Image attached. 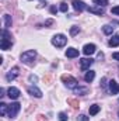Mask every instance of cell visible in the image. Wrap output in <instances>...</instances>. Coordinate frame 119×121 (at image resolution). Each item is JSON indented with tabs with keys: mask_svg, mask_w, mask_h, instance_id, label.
Masks as SVG:
<instances>
[{
	"mask_svg": "<svg viewBox=\"0 0 119 121\" xmlns=\"http://www.w3.org/2000/svg\"><path fill=\"white\" fill-rule=\"evenodd\" d=\"M51 42H52V45H55L56 48H62V47L66 45V42H67V37L63 35V34H56V35L51 39Z\"/></svg>",
	"mask_w": 119,
	"mask_h": 121,
	"instance_id": "cell-1",
	"label": "cell"
},
{
	"mask_svg": "<svg viewBox=\"0 0 119 121\" xmlns=\"http://www.w3.org/2000/svg\"><path fill=\"white\" fill-rule=\"evenodd\" d=\"M62 82H63L69 89H73V90L79 86L77 79H74V78H73V76H70V75H63V76H62Z\"/></svg>",
	"mask_w": 119,
	"mask_h": 121,
	"instance_id": "cell-2",
	"label": "cell"
},
{
	"mask_svg": "<svg viewBox=\"0 0 119 121\" xmlns=\"http://www.w3.org/2000/svg\"><path fill=\"white\" fill-rule=\"evenodd\" d=\"M35 58H36L35 49H30V51H25V52L21 54V60H23L24 63H27V65H31Z\"/></svg>",
	"mask_w": 119,
	"mask_h": 121,
	"instance_id": "cell-3",
	"label": "cell"
},
{
	"mask_svg": "<svg viewBox=\"0 0 119 121\" xmlns=\"http://www.w3.org/2000/svg\"><path fill=\"white\" fill-rule=\"evenodd\" d=\"M21 110V104L20 103H11L10 106H8V111H7V116L10 117V118H16V116L18 114V111Z\"/></svg>",
	"mask_w": 119,
	"mask_h": 121,
	"instance_id": "cell-4",
	"label": "cell"
},
{
	"mask_svg": "<svg viewBox=\"0 0 119 121\" xmlns=\"http://www.w3.org/2000/svg\"><path fill=\"white\" fill-rule=\"evenodd\" d=\"M18 70H20V69H18L17 66H14L13 69H10V70L7 72V75H6V80H7V82H11V80H14V79L18 76V73H20Z\"/></svg>",
	"mask_w": 119,
	"mask_h": 121,
	"instance_id": "cell-5",
	"label": "cell"
},
{
	"mask_svg": "<svg viewBox=\"0 0 119 121\" xmlns=\"http://www.w3.org/2000/svg\"><path fill=\"white\" fill-rule=\"evenodd\" d=\"M20 94H21V93H20V90H18L17 87H13V86H11V87L7 89V96H8L11 100H17V99L20 97Z\"/></svg>",
	"mask_w": 119,
	"mask_h": 121,
	"instance_id": "cell-6",
	"label": "cell"
},
{
	"mask_svg": "<svg viewBox=\"0 0 119 121\" xmlns=\"http://www.w3.org/2000/svg\"><path fill=\"white\" fill-rule=\"evenodd\" d=\"M94 63V59H91V58H83V59H80V69L81 70H87L90 69V66Z\"/></svg>",
	"mask_w": 119,
	"mask_h": 121,
	"instance_id": "cell-7",
	"label": "cell"
},
{
	"mask_svg": "<svg viewBox=\"0 0 119 121\" xmlns=\"http://www.w3.org/2000/svg\"><path fill=\"white\" fill-rule=\"evenodd\" d=\"M95 51H97V47H95L94 44H87V45H84V48H83V54L87 55V56L95 54Z\"/></svg>",
	"mask_w": 119,
	"mask_h": 121,
	"instance_id": "cell-8",
	"label": "cell"
},
{
	"mask_svg": "<svg viewBox=\"0 0 119 121\" xmlns=\"http://www.w3.org/2000/svg\"><path fill=\"white\" fill-rule=\"evenodd\" d=\"M71 4H73L74 10H77L79 13H80V11H83V10H87V6H86V4H84V1H81V0H73V1H71Z\"/></svg>",
	"mask_w": 119,
	"mask_h": 121,
	"instance_id": "cell-9",
	"label": "cell"
},
{
	"mask_svg": "<svg viewBox=\"0 0 119 121\" xmlns=\"http://www.w3.org/2000/svg\"><path fill=\"white\" fill-rule=\"evenodd\" d=\"M87 11L92 13V14H97V16H102V14L105 13L104 7H101V6H92V7H87Z\"/></svg>",
	"mask_w": 119,
	"mask_h": 121,
	"instance_id": "cell-10",
	"label": "cell"
},
{
	"mask_svg": "<svg viewBox=\"0 0 119 121\" xmlns=\"http://www.w3.org/2000/svg\"><path fill=\"white\" fill-rule=\"evenodd\" d=\"M28 93H30L31 96L36 97V99H41V97H42V90L38 89L36 86H30V87H28Z\"/></svg>",
	"mask_w": 119,
	"mask_h": 121,
	"instance_id": "cell-11",
	"label": "cell"
},
{
	"mask_svg": "<svg viewBox=\"0 0 119 121\" xmlns=\"http://www.w3.org/2000/svg\"><path fill=\"white\" fill-rule=\"evenodd\" d=\"M109 91H111V94H118L119 93V85L115 82V80H109Z\"/></svg>",
	"mask_w": 119,
	"mask_h": 121,
	"instance_id": "cell-12",
	"label": "cell"
},
{
	"mask_svg": "<svg viewBox=\"0 0 119 121\" xmlns=\"http://www.w3.org/2000/svg\"><path fill=\"white\" fill-rule=\"evenodd\" d=\"M66 56L67 58H77L79 56V49H76V48H67V51H66Z\"/></svg>",
	"mask_w": 119,
	"mask_h": 121,
	"instance_id": "cell-13",
	"label": "cell"
},
{
	"mask_svg": "<svg viewBox=\"0 0 119 121\" xmlns=\"http://www.w3.org/2000/svg\"><path fill=\"white\" fill-rule=\"evenodd\" d=\"M99 110H101V107H99L98 104H92V106H90V116H95V114H98Z\"/></svg>",
	"mask_w": 119,
	"mask_h": 121,
	"instance_id": "cell-14",
	"label": "cell"
},
{
	"mask_svg": "<svg viewBox=\"0 0 119 121\" xmlns=\"http://www.w3.org/2000/svg\"><path fill=\"white\" fill-rule=\"evenodd\" d=\"M94 78H95V72H94V70H88V72L86 73V76H84V80L90 83V82L94 80Z\"/></svg>",
	"mask_w": 119,
	"mask_h": 121,
	"instance_id": "cell-15",
	"label": "cell"
},
{
	"mask_svg": "<svg viewBox=\"0 0 119 121\" xmlns=\"http://www.w3.org/2000/svg\"><path fill=\"white\" fill-rule=\"evenodd\" d=\"M109 47H119V35H112L109 39Z\"/></svg>",
	"mask_w": 119,
	"mask_h": 121,
	"instance_id": "cell-16",
	"label": "cell"
},
{
	"mask_svg": "<svg viewBox=\"0 0 119 121\" xmlns=\"http://www.w3.org/2000/svg\"><path fill=\"white\" fill-rule=\"evenodd\" d=\"M10 27H11V16L4 14V28H10Z\"/></svg>",
	"mask_w": 119,
	"mask_h": 121,
	"instance_id": "cell-17",
	"label": "cell"
},
{
	"mask_svg": "<svg viewBox=\"0 0 119 121\" xmlns=\"http://www.w3.org/2000/svg\"><path fill=\"white\" fill-rule=\"evenodd\" d=\"M7 111H8V106L6 103H0V114L1 116H7Z\"/></svg>",
	"mask_w": 119,
	"mask_h": 121,
	"instance_id": "cell-18",
	"label": "cell"
},
{
	"mask_svg": "<svg viewBox=\"0 0 119 121\" xmlns=\"http://www.w3.org/2000/svg\"><path fill=\"white\" fill-rule=\"evenodd\" d=\"M102 31H104V34L111 35V34L114 32V27H112V26H109V24H107V26H104V27H102Z\"/></svg>",
	"mask_w": 119,
	"mask_h": 121,
	"instance_id": "cell-19",
	"label": "cell"
},
{
	"mask_svg": "<svg viewBox=\"0 0 119 121\" xmlns=\"http://www.w3.org/2000/svg\"><path fill=\"white\" fill-rule=\"evenodd\" d=\"M67 103L73 107V108H79V101L76 99H67Z\"/></svg>",
	"mask_w": 119,
	"mask_h": 121,
	"instance_id": "cell-20",
	"label": "cell"
},
{
	"mask_svg": "<svg viewBox=\"0 0 119 121\" xmlns=\"http://www.w3.org/2000/svg\"><path fill=\"white\" fill-rule=\"evenodd\" d=\"M95 6H101V7H105L108 4V0H92Z\"/></svg>",
	"mask_w": 119,
	"mask_h": 121,
	"instance_id": "cell-21",
	"label": "cell"
},
{
	"mask_svg": "<svg viewBox=\"0 0 119 121\" xmlns=\"http://www.w3.org/2000/svg\"><path fill=\"white\" fill-rule=\"evenodd\" d=\"M74 91H76V93H79V94H86V93L88 91V89H87V87H80V86H79V87H76V89H74Z\"/></svg>",
	"mask_w": 119,
	"mask_h": 121,
	"instance_id": "cell-22",
	"label": "cell"
},
{
	"mask_svg": "<svg viewBox=\"0 0 119 121\" xmlns=\"http://www.w3.org/2000/svg\"><path fill=\"white\" fill-rule=\"evenodd\" d=\"M67 10H69V6H67V3H60V11L62 13H67Z\"/></svg>",
	"mask_w": 119,
	"mask_h": 121,
	"instance_id": "cell-23",
	"label": "cell"
},
{
	"mask_svg": "<svg viewBox=\"0 0 119 121\" xmlns=\"http://www.w3.org/2000/svg\"><path fill=\"white\" fill-rule=\"evenodd\" d=\"M79 31H80V28H79L77 26H73V27L70 28V34H71V35H76V34H77Z\"/></svg>",
	"mask_w": 119,
	"mask_h": 121,
	"instance_id": "cell-24",
	"label": "cell"
},
{
	"mask_svg": "<svg viewBox=\"0 0 119 121\" xmlns=\"http://www.w3.org/2000/svg\"><path fill=\"white\" fill-rule=\"evenodd\" d=\"M90 118L87 117V116H84V114H80L79 117H77V121H88Z\"/></svg>",
	"mask_w": 119,
	"mask_h": 121,
	"instance_id": "cell-25",
	"label": "cell"
},
{
	"mask_svg": "<svg viewBox=\"0 0 119 121\" xmlns=\"http://www.w3.org/2000/svg\"><path fill=\"white\" fill-rule=\"evenodd\" d=\"M59 121H67L66 113H59Z\"/></svg>",
	"mask_w": 119,
	"mask_h": 121,
	"instance_id": "cell-26",
	"label": "cell"
},
{
	"mask_svg": "<svg viewBox=\"0 0 119 121\" xmlns=\"http://www.w3.org/2000/svg\"><path fill=\"white\" fill-rule=\"evenodd\" d=\"M111 13H112V14H116V16H119V6H115V7H112Z\"/></svg>",
	"mask_w": 119,
	"mask_h": 121,
	"instance_id": "cell-27",
	"label": "cell"
},
{
	"mask_svg": "<svg viewBox=\"0 0 119 121\" xmlns=\"http://www.w3.org/2000/svg\"><path fill=\"white\" fill-rule=\"evenodd\" d=\"M30 82L31 83H36V82H38V78H36L35 75H30Z\"/></svg>",
	"mask_w": 119,
	"mask_h": 121,
	"instance_id": "cell-28",
	"label": "cell"
},
{
	"mask_svg": "<svg viewBox=\"0 0 119 121\" xmlns=\"http://www.w3.org/2000/svg\"><path fill=\"white\" fill-rule=\"evenodd\" d=\"M112 58H114V59H116L119 62V52H114V54H112Z\"/></svg>",
	"mask_w": 119,
	"mask_h": 121,
	"instance_id": "cell-29",
	"label": "cell"
},
{
	"mask_svg": "<svg viewBox=\"0 0 119 121\" xmlns=\"http://www.w3.org/2000/svg\"><path fill=\"white\" fill-rule=\"evenodd\" d=\"M56 11H58V9H56L55 6H52V7H51V13H52V14H55Z\"/></svg>",
	"mask_w": 119,
	"mask_h": 121,
	"instance_id": "cell-30",
	"label": "cell"
},
{
	"mask_svg": "<svg viewBox=\"0 0 119 121\" xmlns=\"http://www.w3.org/2000/svg\"><path fill=\"white\" fill-rule=\"evenodd\" d=\"M52 23H53V21H52V20H46V23H45V24H46V26H51V24H52Z\"/></svg>",
	"mask_w": 119,
	"mask_h": 121,
	"instance_id": "cell-31",
	"label": "cell"
},
{
	"mask_svg": "<svg viewBox=\"0 0 119 121\" xmlns=\"http://www.w3.org/2000/svg\"><path fill=\"white\" fill-rule=\"evenodd\" d=\"M41 1H45V0H41Z\"/></svg>",
	"mask_w": 119,
	"mask_h": 121,
	"instance_id": "cell-32",
	"label": "cell"
},
{
	"mask_svg": "<svg viewBox=\"0 0 119 121\" xmlns=\"http://www.w3.org/2000/svg\"><path fill=\"white\" fill-rule=\"evenodd\" d=\"M118 116H119V113H118Z\"/></svg>",
	"mask_w": 119,
	"mask_h": 121,
	"instance_id": "cell-33",
	"label": "cell"
}]
</instances>
